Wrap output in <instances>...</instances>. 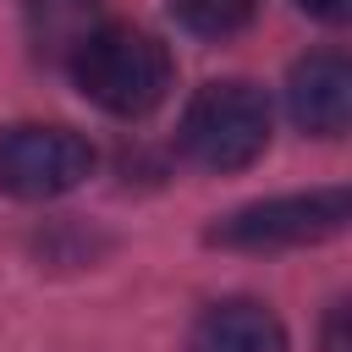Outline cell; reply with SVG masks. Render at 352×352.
I'll return each instance as SVG.
<instances>
[{"label":"cell","mask_w":352,"mask_h":352,"mask_svg":"<svg viewBox=\"0 0 352 352\" xmlns=\"http://www.w3.org/2000/svg\"><path fill=\"white\" fill-rule=\"evenodd\" d=\"M170 50L143 33V28H126V22H104L77 55H72V82L82 88L88 104L110 110V116H148L165 104L170 94Z\"/></svg>","instance_id":"cell-1"},{"label":"cell","mask_w":352,"mask_h":352,"mask_svg":"<svg viewBox=\"0 0 352 352\" xmlns=\"http://www.w3.org/2000/svg\"><path fill=\"white\" fill-rule=\"evenodd\" d=\"M352 231V187H314V192H280L231 209L209 226L214 248L236 253H280V248H314Z\"/></svg>","instance_id":"cell-2"},{"label":"cell","mask_w":352,"mask_h":352,"mask_svg":"<svg viewBox=\"0 0 352 352\" xmlns=\"http://www.w3.org/2000/svg\"><path fill=\"white\" fill-rule=\"evenodd\" d=\"M270 143V99L253 82H204L182 110V154L204 170H242Z\"/></svg>","instance_id":"cell-3"},{"label":"cell","mask_w":352,"mask_h":352,"mask_svg":"<svg viewBox=\"0 0 352 352\" xmlns=\"http://www.w3.org/2000/svg\"><path fill=\"white\" fill-rule=\"evenodd\" d=\"M94 176V143L72 126H6L0 132V192L22 204L66 198Z\"/></svg>","instance_id":"cell-4"},{"label":"cell","mask_w":352,"mask_h":352,"mask_svg":"<svg viewBox=\"0 0 352 352\" xmlns=\"http://www.w3.org/2000/svg\"><path fill=\"white\" fill-rule=\"evenodd\" d=\"M286 110L308 138L352 132V50H314L286 77Z\"/></svg>","instance_id":"cell-5"},{"label":"cell","mask_w":352,"mask_h":352,"mask_svg":"<svg viewBox=\"0 0 352 352\" xmlns=\"http://www.w3.org/2000/svg\"><path fill=\"white\" fill-rule=\"evenodd\" d=\"M187 352H286V324L264 302L231 297V302H214L192 324Z\"/></svg>","instance_id":"cell-6"},{"label":"cell","mask_w":352,"mask_h":352,"mask_svg":"<svg viewBox=\"0 0 352 352\" xmlns=\"http://www.w3.org/2000/svg\"><path fill=\"white\" fill-rule=\"evenodd\" d=\"M99 0H28V38L38 55L50 60H66L99 33Z\"/></svg>","instance_id":"cell-7"},{"label":"cell","mask_w":352,"mask_h":352,"mask_svg":"<svg viewBox=\"0 0 352 352\" xmlns=\"http://www.w3.org/2000/svg\"><path fill=\"white\" fill-rule=\"evenodd\" d=\"M170 11L198 38H231V33H242L253 22L258 0H170Z\"/></svg>","instance_id":"cell-8"},{"label":"cell","mask_w":352,"mask_h":352,"mask_svg":"<svg viewBox=\"0 0 352 352\" xmlns=\"http://www.w3.org/2000/svg\"><path fill=\"white\" fill-rule=\"evenodd\" d=\"M319 352H352V297H341L319 324Z\"/></svg>","instance_id":"cell-9"},{"label":"cell","mask_w":352,"mask_h":352,"mask_svg":"<svg viewBox=\"0 0 352 352\" xmlns=\"http://www.w3.org/2000/svg\"><path fill=\"white\" fill-rule=\"evenodd\" d=\"M314 22H336V28H346L352 22V0H297Z\"/></svg>","instance_id":"cell-10"}]
</instances>
